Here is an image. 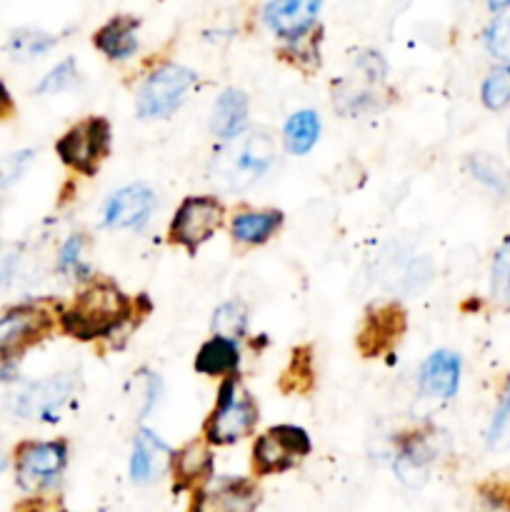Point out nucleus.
Returning <instances> with one entry per match:
<instances>
[{"instance_id":"obj_1","label":"nucleus","mask_w":510,"mask_h":512,"mask_svg":"<svg viewBox=\"0 0 510 512\" xmlns=\"http://www.w3.org/2000/svg\"><path fill=\"white\" fill-rule=\"evenodd\" d=\"M275 163L273 135L263 128L240 133L215 150L208 168V180L223 193H243Z\"/></svg>"},{"instance_id":"obj_2","label":"nucleus","mask_w":510,"mask_h":512,"mask_svg":"<svg viewBox=\"0 0 510 512\" xmlns=\"http://www.w3.org/2000/svg\"><path fill=\"white\" fill-rule=\"evenodd\" d=\"M133 313V303L108 280H93L60 318L65 333L75 340L108 338Z\"/></svg>"},{"instance_id":"obj_3","label":"nucleus","mask_w":510,"mask_h":512,"mask_svg":"<svg viewBox=\"0 0 510 512\" xmlns=\"http://www.w3.org/2000/svg\"><path fill=\"white\" fill-rule=\"evenodd\" d=\"M258 425V405L238 378H228L220 385L218 403L205 423V443L233 445Z\"/></svg>"},{"instance_id":"obj_4","label":"nucleus","mask_w":510,"mask_h":512,"mask_svg":"<svg viewBox=\"0 0 510 512\" xmlns=\"http://www.w3.org/2000/svg\"><path fill=\"white\" fill-rule=\"evenodd\" d=\"M195 73L185 65L168 63L160 65L148 75L138 90V115L140 118H168L180 108L188 90L195 85Z\"/></svg>"},{"instance_id":"obj_5","label":"nucleus","mask_w":510,"mask_h":512,"mask_svg":"<svg viewBox=\"0 0 510 512\" xmlns=\"http://www.w3.org/2000/svg\"><path fill=\"white\" fill-rule=\"evenodd\" d=\"M55 148L68 168L83 175H95L110 150V123L105 118L80 120L58 140Z\"/></svg>"},{"instance_id":"obj_6","label":"nucleus","mask_w":510,"mask_h":512,"mask_svg":"<svg viewBox=\"0 0 510 512\" xmlns=\"http://www.w3.org/2000/svg\"><path fill=\"white\" fill-rule=\"evenodd\" d=\"M305 455H310V435L295 425H275L255 440L253 470L260 478L283 473L298 465Z\"/></svg>"},{"instance_id":"obj_7","label":"nucleus","mask_w":510,"mask_h":512,"mask_svg":"<svg viewBox=\"0 0 510 512\" xmlns=\"http://www.w3.org/2000/svg\"><path fill=\"white\" fill-rule=\"evenodd\" d=\"M223 215V203L210 198V195L185 198L180 208L175 210L173 220H170V240L195 253L200 245L213 238V233L223 223Z\"/></svg>"},{"instance_id":"obj_8","label":"nucleus","mask_w":510,"mask_h":512,"mask_svg":"<svg viewBox=\"0 0 510 512\" xmlns=\"http://www.w3.org/2000/svg\"><path fill=\"white\" fill-rule=\"evenodd\" d=\"M68 463V445L63 440H50V443H23L15 458V473L18 485L28 493L50 488L58 483L60 473Z\"/></svg>"},{"instance_id":"obj_9","label":"nucleus","mask_w":510,"mask_h":512,"mask_svg":"<svg viewBox=\"0 0 510 512\" xmlns=\"http://www.w3.org/2000/svg\"><path fill=\"white\" fill-rule=\"evenodd\" d=\"M260 490L245 478H210L200 485L190 503V512H255Z\"/></svg>"},{"instance_id":"obj_10","label":"nucleus","mask_w":510,"mask_h":512,"mask_svg":"<svg viewBox=\"0 0 510 512\" xmlns=\"http://www.w3.org/2000/svg\"><path fill=\"white\" fill-rule=\"evenodd\" d=\"M70 390H73V380L68 375H58V378L43 380V383L23 385L18 393L10 395V408L20 418L55 423L58 420V408L68 400Z\"/></svg>"},{"instance_id":"obj_11","label":"nucleus","mask_w":510,"mask_h":512,"mask_svg":"<svg viewBox=\"0 0 510 512\" xmlns=\"http://www.w3.org/2000/svg\"><path fill=\"white\" fill-rule=\"evenodd\" d=\"M53 320L40 305H18L0 318V355L15 358L23 348L38 343L50 330Z\"/></svg>"},{"instance_id":"obj_12","label":"nucleus","mask_w":510,"mask_h":512,"mask_svg":"<svg viewBox=\"0 0 510 512\" xmlns=\"http://www.w3.org/2000/svg\"><path fill=\"white\" fill-rule=\"evenodd\" d=\"M405 333V310L398 303H385L378 308H370L365 315V323L358 333V348L365 358L385 353L390 345L398 343Z\"/></svg>"},{"instance_id":"obj_13","label":"nucleus","mask_w":510,"mask_h":512,"mask_svg":"<svg viewBox=\"0 0 510 512\" xmlns=\"http://www.w3.org/2000/svg\"><path fill=\"white\" fill-rule=\"evenodd\" d=\"M320 8L323 5L318 0H280V3L265 5L263 20L275 35L288 43H298L315 25Z\"/></svg>"},{"instance_id":"obj_14","label":"nucleus","mask_w":510,"mask_h":512,"mask_svg":"<svg viewBox=\"0 0 510 512\" xmlns=\"http://www.w3.org/2000/svg\"><path fill=\"white\" fill-rule=\"evenodd\" d=\"M155 210V193L143 183L118 190L105 205V225L108 228L140 230Z\"/></svg>"},{"instance_id":"obj_15","label":"nucleus","mask_w":510,"mask_h":512,"mask_svg":"<svg viewBox=\"0 0 510 512\" xmlns=\"http://www.w3.org/2000/svg\"><path fill=\"white\" fill-rule=\"evenodd\" d=\"M420 390L430 398L450 400L458 393L460 383V358L450 350H438L430 355L420 368Z\"/></svg>"},{"instance_id":"obj_16","label":"nucleus","mask_w":510,"mask_h":512,"mask_svg":"<svg viewBox=\"0 0 510 512\" xmlns=\"http://www.w3.org/2000/svg\"><path fill=\"white\" fill-rule=\"evenodd\" d=\"M210 470H213V453H210L208 443L190 440L173 455V490L180 493V490L195 488V485L200 488L210 480Z\"/></svg>"},{"instance_id":"obj_17","label":"nucleus","mask_w":510,"mask_h":512,"mask_svg":"<svg viewBox=\"0 0 510 512\" xmlns=\"http://www.w3.org/2000/svg\"><path fill=\"white\" fill-rule=\"evenodd\" d=\"M170 458H173V453L158 435L150 433V430H140L135 435L133 455H130V478L140 485L150 483V480L163 473L165 463Z\"/></svg>"},{"instance_id":"obj_18","label":"nucleus","mask_w":510,"mask_h":512,"mask_svg":"<svg viewBox=\"0 0 510 512\" xmlns=\"http://www.w3.org/2000/svg\"><path fill=\"white\" fill-rule=\"evenodd\" d=\"M138 28L140 20L133 15H115L93 35V45L110 60H125L138 48Z\"/></svg>"},{"instance_id":"obj_19","label":"nucleus","mask_w":510,"mask_h":512,"mask_svg":"<svg viewBox=\"0 0 510 512\" xmlns=\"http://www.w3.org/2000/svg\"><path fill=\"white\" fill-rule=\"evenodd\" d=\"M245 123H248V95L235 88L220 93L210 113V130L228 143L243 133Z\"/></svg>"},{"instance_id":"obj_20","label":"nucleus","mask_w":510,"mask_h":512,"mask_svg":"<svg viewBox=\"0 0 510 512\" xmlns=\"http://www.w3.org/2000/svg\"><path fill=\"white\" fill-rule=\"evenodd\" d=\"M283 225L280 210H243L230 220V233L243 245H263Z\"/></svg>"},{"instance_id":"obj_21","label":"nucleus","mask_w":510,"mask_h":512,"mask_svg":"<svg viewBox=\"0 0 510 512\" xmlns=\"http://www.w3.org/2000/svg\"><path fill=\"white\" fill-rule=\"evenodd\" d=\"M240 365V350L238 340L230 338H213L198 350L195 355V370L200 375H210V378H220V375H233Z\"/></svg>"},{"instance_id":"obj_22","label":"nucleus","mask_w":510,"mask_h":512,"mask_svg":"<svg viewBox=\"0 0 510 512\" xmlns=\"http://www.w3.org/2000/svg\"><path fill=\"white\" fill-rule=\"evenodd\" d=\"M320 135V120L315 110H298L295 115H290L288 123L283 130V143L288 148V153L293 155H305L315 143H318Z\"/></svg>"},{"instance_id":"obj_23","label":"nucleus","mask_w":510,"mask_h":512,"mask_svg":"<svg viewBox=\"0 0 510 512\" xmlns=\"http://www.w3.org/2000/svg\"><path fill=\"white\" fill-rule=\"evenodd\" d=\"M428 463L430 453L425 450V440L413 438L410 443L403 445L400 455L395 458V473L403 480V485L415 488V485H423L425 478H428Z\"/></svg>"},{"instance_id":"obj_24","label":"nucleus","mask_w":510,"mask_h":512,"mask_svg":"<svg viewBox=\"0 0 510 512\" xmlns=\"http://www.w3.org/2000/svg\"><path fill=\"white\" fill-rule=\"evenodd\" d=\"M55 45L53 35L43 33V30L35 28H20L10 35L8 40V53L15 63H30V60L40 58V55L48 53Z\"/></svg>"},{"instance_id":"obj_25","label":"nucleus","mask_w":510,"mask_h":512,"mask_svg":"<svg viewBox=\"0 0 510 512\" xmlns=\"http://www.w3.org/2000/svg\"><path fill=\"white\" fill-rule=\"evenodd\" d=\"M468 170L475 175V180H480L483 185H488L495 193H508L510 190V170L500 163L498 158L485 153H475L468 158Z\"/></svg>"},{"instance_id":"obj_26","label":"nucleus","mask_w":510,"mask_h":512,"mask_svg":"<svg viewBox=\"0 0 510 512\" xmlns=\"http://www.w3.org/2000/svg\"><path fill=\"white\" fill-rule=\"evenodd\" d=\"M245 325H248V313H245V305L243 303H230L220 305L213 315V330L218 338H240L245 333Z\"/></svg>"},{"instance_id":"obj_27","label":"nucleus","mask_w":510,"mask_h":512,"mask_svg":"<svg viewBox=\"0 0 510 512\" xmlns=\"http://www.w3.org/2000/svg\"><path fill=\"white\" fill-rule=\"evenodd\" d=\"M480 95H483V103L490 110H500L510 103V63L490 70L488 78L483 80Z\"/></svg>"},{"instance_id":"obj_28","label":"nucleus","mask_w":510,"mask_h":512,"mask_svg":"<svg viewBox=\"0 0 510 512\" xmlns=\"http://www.w3.org/2000/svg\"><path fill=\"white\" fill-rule=\"evenodd\" d=\"M488 448L490 450H505L510 448V380L505 385L500 403L495 408L493 423L488 428Z\"/></svg>"},{"instance_id":"obj_29","label":"nucleus","mask_w":510,"mask_h":512,"mask_svg":"<svg viewBox=\"0 0 510 512\" xmlns=\"http://www.w3.org/2000/svg\"><path fill=\"white\" fill-rule=\"evenodd\" d=\"M493 298L498 303L510 305V238H505V243L500 245L498 253L493 258Z\"/></svg>"},{"instance_id":"obj_30","label":"nucleus","mask_w":510,"mask_h":512,"mask_svg":"<svg viewBox=\"0 0 510 512\" xmlns=\"http://www.w3.org/2000/svg\"><path fill=\"white\" fill-rule=\"evenodd\" d=\"M485 45L500 60H510V5L485 30Z\"/></svg>"},{"instance_id":"obj_31","label":"nucleus","mask_w":510,"mask_h":512,"mask_svg":"<svg viewBox=\"0 0 510 512\" xmlns=\"http://www.w3.org/2000/svg\"><path fill=\"white\" fill-rule=\"evenodd\" d=\"M375 100H378V95H375L373 90L355 88L353 83H343L335 90V103H338L340 113H363V110L375 108Z\"/></svg>"},{"instance_id":"obj_32","label":"nucleus","mask_w":510,"mask_h":512,"mask_svg":"<svg viewBox=\"0 0 510 512\" xmlns=\"http://www.w3.org/2000/svg\"><path fill=\"white\" fill-rule=\"evenodd\" d=\"M80 73H78V65H75L73 58L63 60L60 65H55L38 85V93L50 95V93H63V90H70L73 85H78Z\"/></svg>"},{"instance_id":"obj_33","label":"nucleus","mask_w":510,"mask_h":512,"mask_svg":"<svg viewBox=\"0 0 510 512\" xmlns=\"http://www.w3.org/2000/svg\"><path fill=\"white\" fill-rule=\"evenodd\" d=\"M475 512H510L508 485H485V488H480Z\"/></svg>"},{"instance_id":"obj_34","label":"nucleus","mask_w":510,"mask_h":512,"mask_svg":"<svg viewBox=\"0 0 510 512\" xmlns=\"http://www.w3.org/2000/svg\"><path fill=\"white\" fill-rule=\"evenodd\" d=\"M83 245V235H73V238L63 245V250H60V270H63V273H73L75 278H83V275L88 273V268H85L83 260H80Z\"/></svg>"},{"instance_id":"obj_35","label":"nucleus","mask_w":510,"mask_h":512,"mask_svg":"<svg viewBox=\"0 0 510 512\" xmlns=\"http://www.w3.org/2000/svg\"><path fill=\"white\" fill-rule=\"evenodd\" d=\"M30 160H33V150H20V153L8 155V158H0V188L15 183L28 170Z\"/></svg>"},{"instance_id":"obj_36","label":"nucleus","mask_w":510,"mask_h":512,"mask_svg":"<svg viewBox=\"0 0 510 512\" xmlns=\"http://www.w3.org/2000/svg\"><path fill=\"white\" fill-rule=\"evenodd\" d=\"M358 68L363 70L365 78L370 80V83H380L385 75V60L383 55L375 53V50H368V53H363L358 58Z\"/></svg>"},{"instance_id":"obj_37","label":"nucleus","mask_w":510,"mask_h":512,"mask_svg":"<svg viewBox=\"0 0 510 512\" xmlns=\"http://www.w3.org/2000/svg\"><path fill=\"white\" fill-rule=\"evenodd\" d=\"M15 370H18V360L0 355V380H13Z\"/></svg>"},{"instance_id":"obj_38","label":"nucleus","mask_w":510,"mask_h":512,"mask_svg":"<svg viewBox=\"0 0 510 512\" xmlns=\"http://www.w3.org/2000/svg\"><path fill=\"white\" fill-rule=\"evenodd\" d=\"M10 110H13V100H10L8 88L0 83V118H3V115H8Z\"/></svg>"},{"instance_id":"obj_39","label":"nucleus","mask_w":510,"mask_h":512,"mask_svg":"<svg viewBox=\"0 0 510 512\" xmlns=\"http://www.w3.org/2000/svg\"><path fill=\"white\" fill-rule=\"evenodd\" d=\"M18 512H40V508L35 503H30V505H23Z\"/></svg>"},{"instance_id":"obj_40","label":"nucleus","mask_w":510,"mask_h":512,"mask_svg":"<svg viewBox=\"0 0 510 512\" xmlns=\"http://www.w3.org/2000/svg\"><path fill=\"white\" fill-rule=\"evenodd\" d=\"M3 468H5V458H3V455H0V473H3Z\"/></svg>"},{"instance_id":"obj_41","label":"nucleus","mask_w":510,"mask_h":512,"mask_svg":"<svg viewBox=\"0 0 510 512\" xmlns=\"http://www.w3.org/2000/svg\"><path fill=\"white\" fill-rule=\"evenodd\" d=\"M508 140H510V130H508Z\"/></svg>"}]
</instances>
